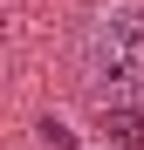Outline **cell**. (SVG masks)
<instances>
[{"instance_id":"cell-1","label":"cell","mask_w":144,"mask_h":150,"mask_svg":"<svg viewBox=\"0 0 144 150\" xmlns=\"http://www.w3.org/2000/svg\"><path fill=\"white\" fill-rule=\"evenodd\" d=\"M69 68L89 109L103 103H144V0H103L82 14L69 41Z\"/></svg>"},{"instance_id":"cell-2","label":"cell","mask_w":144,"mask_h":150,"mask_svg":"<svg viewBox=\"0 0 144 150\" xmlns=\"http://www.w3.org/2000/svg\"><path fill=\"white\" fill-rule=\"evenodd\" d=\"M96 130L117 150H144V103H103L96 109Z\"/></svg>"},{"instance_id":"cell-3","label":"cell","mask_w":144,"mask_h":150,"mask_svg":"<svg viewBox=\"0 0 144 150\" xmlns=\"http://www.w3.org/2000/svg\"><path fill=\"white\" fill-rule=\"evenodd\" d=\"M76 150H82V143H76Z\"/></svg>"}]
</instances>
